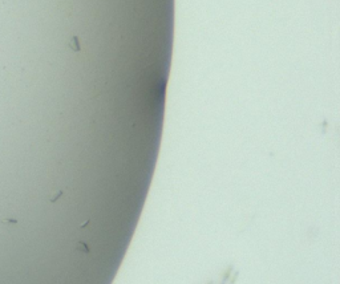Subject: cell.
<instances>
[{"instance_id":"cell-1","label":"cell","mask_w":340,"mask_h":284,"mask_svg":"<svg viewBox=\"0 0 340 284\" xmlns=\"http://www.w3.org/2000/svg\"><path fill=\"white\" fill-rule=\"evenodd\" d=\"M3 223H17V221H16V219H7L5 218L3 221Z\"/></svg>"}]
</instances>
